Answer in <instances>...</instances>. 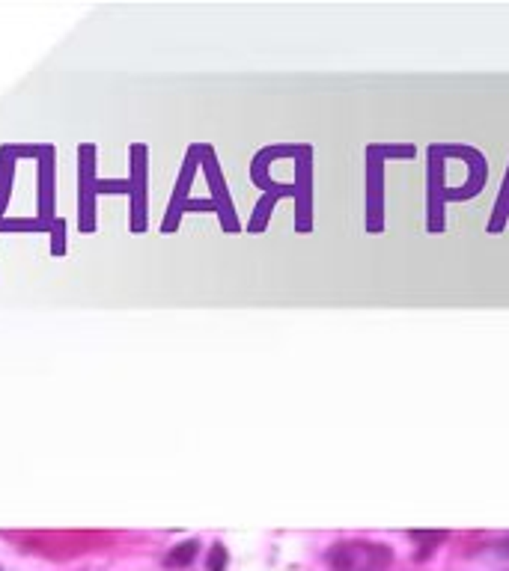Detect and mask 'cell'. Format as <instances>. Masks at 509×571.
I'll list each match as a JSON object with an SVG mask.
<instances>
[{
    "mask_svg": "<svg viewBox=\"0 0 509 571\" xmlns=\"http://www.w3.org/2000/svg\"><path fill=\"white\" fill-rule=\"evenodd\" d=\"M334 571H384L393 562L390 548L375 541H343L328 553Z\"/></svg>",
    "mask_w": 509,
    "mask_h": 571,
    "instance_id": "6da1fadb",
    "label": "cell"
},
{
    "mask_svg": "<svg viewBox=\"0 0 509 571\" xmlns=\"http://www.w3.org/2000/svg\"><path fill=\"white\" fill-rule=\"evenodd\" d=\"M506 553H509V541H506Z\"/></svg>",
    "mask_w": 509,
    "mask_h": 571,
    "instance_id": "277c9868",
    "label": "cell"
},
{
    "mask_svg": "<svg viewBox=\"0 0 509 571\" xmlns=\"http://www.w3.org/2000/svg\"><path fill=\"white\" fill-rule=\"evenodd\" d=\"M223 566H227V553H223L220 544H214V550H212V559H209V571H220Z\"/></svg>",
    "mask_w": 509,
    "mask_h": 571,
    "instance_id": "3957f363",
    "label": "cell"
},
{
    "mask_svg": "<svg viewBox=\"0 0 509 571\" xmlns=\"http://www.w3.org/2000/svg\"><path fill=\"white\" fill-rule=\"evenodd\" d=\"M196 548H200L196 541H182V544H176V548L170 550V557H167V566H179V568L188 566V562L196 557Z\"/></svg>",
    "mask_w": 509,
    "mask_h": 571,
    "instance_id": "7a4b0ae2",
    "label": "cell"
}]
</instances>
